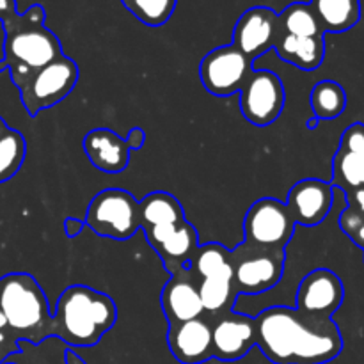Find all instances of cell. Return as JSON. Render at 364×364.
Here are the masks:
<instances>
[{
  "label": "cell",
  "instance_id": "cell-1",
  "mask_svg": "<svg viewBox=\"0 0 364 364\" xmlns=\"http://www.w3.org/2000/svg\"><path fill=\"white\" fill-rule=\"evenodd\" d=\"M255 322L256 345L274 364H326L343 350V338L333 318H308L295 308L274 306Z\"/></svg>",
  "mask_w": 364,
  "mask_h": 364
},
{
  "label": "cell",
  "instance_id": "cell-2",
  "mask_svg": "<svg viewBox=\"0 0 364 364\" xmlns=\"http://www.w3.org/2000/svg\"><path fill=\"white\" fill-rule=\"evenodd\" d=\"M43 6L34 4L25 13H14L2 21L4 57L0 71L9 70L13 84L64 55L59 38L45 25Z\"/></svg>",
  "mask_w": 364,
  "mask_h": 364
},
{
  "label": "cell",
  "instance_id": "cell-3",
  "mask_svg": "<svg viewBox=\"0 0 364 364\" xmlns=\"http://www.w3.org/2000/svg\"><path fill=\"white\" fill-rule=\"evenodd\" d=\"M116 302L109 295L84 284H73L57 299L52 334L71 347H92L116 326Z\"/></svg>",
  "mask_w": 364,
  "mask_h": 364
},
{
  "label": "cell",
  "instance_id": "cell-4",
  "mask_svg": "<svg viewBox=\"0 0 364 364\" xmlns=\"http://www.w3.org/2000/svg\"><path fill=\"white\" fill-rule=\"evenodd\" d=\"M0 313L11 329L32 343L52 336L48 299L31 274H9L0 279Z\"/></svg>",
  "mask_w": 364,
  "mask_h": 364
},
{
  "label": "cell",
  "instance_id": "cell-5",
  "mask_svg": "<svg viewBox=\"0 0 364 364\" xmlns=\"http://www.w3.org/2000/svg\"><path fill=\"white\" fill-rule=\"evenodd\" d=\"M84 223L98 237L130 240L139 231V201L123 188H105L91 199Z\"/></svg>",
  "mask_w": 364,
  "mask_h": 364
},
{
  "label": "cell",
  "instance_id": "cell-6",
  "mask_svg": "<svg viewBox=\"0 0 364 364\" xmlns=\"http://www.w3.org/2000/svg\"><path fill=\"white\" fill-rule=\"evenodd\" d=\"M78 82V66L71 57L63 55L53 63L32 71L18 82L20 98L28 116H38L41 110L63 102Z\"/></svg>",
  "mask_w": 364,
  "mask_h": 364
},
{
  "label": "cell",
  "instance_id": "cell-7",
  "mask_svg": "<svg viewBox=\"0 0 364 364\" xmlns=\"http://www.w3.org/2000/svg\"><path fill=\"white\" fill-rule=\"evenodd\" d=\"M284 251L251 247L242 242L231 251L237 295H258L276 287L284 274Z\"/></svg>",
  "mask_w": 364,
  "mask_h": 364
},
{
  "label": "cell",
  "instance_id": "cell-8",
  "mask_svg": "<svg viewBox=\"0 0 364 364\" xmlns=\"http://www.w3.org/2000/svg\"><path fill=\"white\" fill-rule=\"evenodd\" d=\"M295 233V220L287 203L258 199L244 219V244L269 251H284Z\"/></svg>",
  "mask_w": 364,
  "mask_h": 364
},
{
  "label": "cell",
  "instance_id": "cell-9",
  "mask_svg": "<svg viewBox=\"0 0 364 364\" xmlns=\"http://www.w3.org/2000/svg\"><path fill=\"white\" fill-rule=\"evenodd\" d=\"M287 102L283 80L274 71L252 70L240 89V110L245 119L258 128L272 124Z\"/></svg>",
  "mask_w": 364,
  "mask_h": 364
},
{
  "label": "cell",
  "instance_id": "cell-10",
  "mask_svg": "<svg viewBox=\"0 0 364 364\" xmlns=\"http://www.w3.org/2000/svg\"><path fill=\"white\" fill-rule=\"evenodd\" d=\"M252 63L237 46L226 45L213 48L203 57L199 64V77L208 92L215 96H230L240 92L249 75Z\"/></svg>",
  "mask_w": 364,
  "mask_h": 364
},
{
  "label": "cell",
  "instance_id": "cell-11",
  "mask_svg": "<svg viewBox=\"0 0 364 364\" xmlns=\"http://www.w3.org/2000/svg\"><path fill=\"white\" fill-rule=\"evenodd\" d=\"M146 142L142 128H132L127 139L110 128H95L84 137V151L89 162L107 174H119L130 164L132 149H141Z\"/></svg>",
  "mask_w": 364,
  "mask_h": 364
},
{
  "label": "cell",
  "instance_id": "cell-12",
  "mask_svg": "<svg viewBox=\"0 0 364 364\" xmlns=\"http://www.w3.org/2000/svg\"><path fill=\"white\" fill-rule=\"evenodd\" d=\"M343 299L345 288L338 274L329 269H315L299 284L295 309L308 318L329 320L341 308Z\"/></svg>",
  "mask_w": 364,
  "mask_h": 364
},
{
  "label": "cell",
  "instance_id": "cell-13",
  "mask_svg": "<svg viewBox=\"0 0 364 364\" xmlns=\"http://www.w3.org/2000/svg\"><path fill=\"white\" fill-rule=\"evenodd\" d=\"M146 240L156 251L164 269L171 276L188 269L199 247V235L187 219L171 226H156L144 230Z\"/></svg>",
  "mask_w": 364,
  "mask_h": 364
},
{
  "label": "cell",
  "instance_id": "cell-14",
  "mask_svg": "<svg viewBox=\"0 0 364 364\" xmlns=\"http://www.w3.org/2000/svg\"><path fill=\"white\" fill-rule=\"evenodd\" d=\"M279 36V14L270 7L256 6L242 13L233 28V43L244 55L256 60L274 48Z\"/></svg>",
  "mask_w": 364,
  "mask_h": 364
},
{
  "label": "cell",
  "instance_id": "cell-15",
  "mask_svg": "<svg viewBox=\"0 0 364 364\" xmlns=\"http://www.w3.org/2000/svg\"><path fill=\"white\" fill-rule=\"evenodd\" d=\"M256 345L255 318L238 313H224L212 322V352L219 361H238Z\"/></svg>",
  "mask_w": 364,
  "mask_h": 364
},
{
  "label": "cell",
  "instance_id": "cell-16",
  "mask_svg": "<svg viewBox=\"0 0 364 364\" xmlns=\"http://www.w3.org/2000/svg\"><path fill=\"white\" fill-rule=\"evenodd\" d=\"M334 203V187L318 178L297 181L288 192L287 206L295 224L315 228L327 219Z\"/></svg>",
  "mask_w": 364,
  "mask_h": 364
},
{
  "label": "cell",
  "instance_id": "cell-17",
  "mask_svg": "<svg viewBox=\"0 0 364 364\" xmlns=\"http://www.w3.org/2000/svg\"><path fill=\"white\" fill-rule=\"evenodd\" d=\"M199 281H196L194 272L188 269L173 274L171 279L164 284L160 294L164 316L169 323L187 322L205 315L201 297H199Z\"/></svg>",
  "mask_w": 364,
  "mask_h": 364
},
{
  "label": "cell",
  "instance_id": "cell-18",
  "mask_svg": "<svg viewBox=\"0 0 364 364\" xmlns=\"http://www.w3.org/2000/svg\"><path fill=\"white\" fill-rule=\"evenodd\" d=\"M167 345L181 364H201L213 358L212 322L203 316L180 323H169Z\"/></svg>",
  "mask_w": 364,
  "mask_h": 364
},
{
  "label": "cell",
  "instance_id": "cell-19",
  "mask_svg": "<svg viewBox=\"0 0 364 364\" xmlns=\"http://www.w3.org/2000/svg\"><path fill=\"white\" fill-rule=\"evenodd\" d=\"M274 50L284 63L302 71H315L326 57V38H299L279 32Z\"/></svg>",
  "mask_w": 364,
  "mask_h": 364
},
{
  "label": "cell",
  "instance_id": "cell-20",
  "mask_svg": "<svg viewBox=\"0 0 364 364\" xmlns=\"http://www.w3.org/2000/svg\"><path fill=\"white\" fill-rule=\"evenodd\" d=\"M185 220V210L173 194L156 191L139 201V230L171 226Z\"/></svg>",
  "mask_w": 364,
  "mask_h": 364
},
{
  "label": "cell",
  "instance_id": "cell-21",
  "mask_svg": "<svg viewBox=\"0 0 364 364\" xmlns=\"http://www.w3.org/2000/svg\"><path fill=\"white\" fill-rule=\"evenodd\" d=\"M323 32H345L361 20V0H311Z\"/></svg>",
  "mask_w": 364,
  "mask_h": 364
},
{
  "label": "cell",
  "instance_id": "cell-22",
  "mask_svg": "<svg viewBox=\"0 0 364 364\" xmlns=\"http://www.w3.org/2000/svg\"><path fill=\"white\" fill-rule=\"evenodd\" d=\"M198 284L203 309L208 313L210 318L233 311V304L238 297L235 290L233 272L205 277V279H199Z\"/></svg>",
  "mask_w": 364,
  "mask_h": 364
},
{
  "label": "cell",
  "instance_id": "cell-23",
  "mask_svg": "<svg viewBox=\"0 0 364 364\" xmlns=\"http://www.w3.org/2000/svg\"><path fill=\"white\" fill-rule=\"evenodd\" d=\"M279 32L299 38H326L315 11L308 2H294L279 14Z\"/></svg>",
  "mask_w": 364,
  "mask_h": 364
},
{
  "label": "cell",
  "instance_id": "cell-24",
  "mask_svg": "<svg viewBox=\"0 0 364 364\" xmlns=\"http://www.w3.org/2000/svg\"><path fill=\"white\" fill-rule=\"evenodd\" d=\"M345 107H347V92L338 82H316L311 91V109L316 119H336L343 114Z\"/></svg>",
  "mask_w": 364,
  "mask_h": 364
},
{
  "label": "cell",
  "instance_id": "cell-25",
  "mask_svg": "<svg viewBox=\"0 0 364 364\" xmlns=\"http://www.w3.org/2000/svg\"><path fill=\"white\" fill-rule=\"evenodd\" d=\"M188 267H191L194 276L199 277V279L219 276V274L233 272V265H231V251L224 247V245L215 244V242L199 245Z\"/></svg>",
  "mask_w": 364,
  "mask_h": 364
},
{
  "label": "cell",
  "instance_id": "cell-26",
  "mask_svg": "<svg viewBox=\"0 0 364 364\" xmlns=\"http://www.w3.org/2000/svg\"><path fill=\"white\" fill-rule=\"evenodd\" d=\"M333 187L345 194L364 187V160L347 149L338 148L333 159Z\"/></svg>",
  "mask_w": 364,
  "mask_h": 364
},
{
  "label": "cell",
  "instance_id": "cell-27",
  "mask_svg": "<svg viewBox=\"0 0 364 364\" xmlns=\"http://www.w3.org/2000/svg\"><path fill=\"white\" fill-rule=\"evenodd\" d=\"M27 155V142L18 130H9L0 137V183L11 180L21 169Z\"/></svg>",
  "mask_w": 364,
  "mask_h": 364
},
{
  "label": "cell",
  "instance_id": "cell-28",
  "mask_svg": "<svg viewBox=\"0 0 364 364\" xmlns=\"http://www.w3.org/2000/svg\"><path fill=\"white\" fill-rule=\"evenodd\" d=\"M121 4L144 25L160 27L171 20L178 0H121Z\"/></svg>",
  "mask_w": 364,
  "mask_h": 364
},
{
  "label": "cell",
  "instance_id": "cell-29",
  "mask_svg": "<svg viewBox=\"0 0 364 364\" xmlns=\"http://www.w3.org/2000/svg\"><path fill=\"white\" fill-rule=\"evenodd\" d=\"M341 149H347V151L354 153L359 159L364 160V124L363 123H354L343 132L340 142Z\"/></svg>",
  "mask_w": 364,
  "mask_h": 364
},
{
  "label": "cell",
  "instance_id": "cell-30",
  "mask_svg": "<svg viewBox=\"0 0 364 364\" xmlns=\"http://www.w3.org/2000/svg\"><path fill=\"white\" fill-rule=\"evenodd\" d=\"M84 228H85L84 220L75 219V217H68V219H64V223H63L64 235H66L68 238L78 237V235L82 233V230H84Z\"/></svg>",
  "mask_w": 364,
  "mask_h": 364
},
{
  "label": "cell",
  "instance_id": "cell-31",
  "mask_svg": "<svg viewBox=\"0 0 364 364\" xmlns=\"http://www.w3.org/2000/svg\"><path fill=\"white\" fill-rule=\"evenodd\" d=\"M345 196H347L348 206H350V208H354L355 212L363 213L364 215V187L358 188V191L347 192Z\"/></svg>",
  "mask_w": 364,
  "mask_h": 364
},
{
  "label": "cell",
  "instance_id": "cell-32",
  "mask_svg": "<svg viewBox=\"0 0 364 364\" xmlns=\"http://www.w3.org/2000/svg\"><path fill=\"white\" fill-rule=\"evenodd\" d=\"M14 13H18L16 0H0V23Z\"/></svg>",
  "mask_w": 364,
  "mask_h": 364
},
{
  "label": "cell",
  "instance_id": "cell-33",
  "mask_svg": "<svg viewBox=\"0 0 364 364\" xmlns=\"http://www.w3.org/2000/svg\"><path fill=\"white\" fill-rule=\"evenodd\" d=\"M348 238H350V240L354 242L355 245H359V247L364 249V220L361 224H359L358 228H355L354 233H352Z\"/></svg>",
  "mask_w": 364,
  "mask_h": 364
},
{
  "label": "cell",
  "instance_id": "cell-34",
  "mask_svg": "<svg viewBox=\"0 0 364 364\" xmlns=\"http://www.w3.org/2000/svg\"><path fill=\"white\" fill-rule=\"evenodd\" d=\"M64 359H66V364H85L84 359H80L77 354H75V352H71V350H66Z\"/></svg>",
  "mask_w": 364,
  "mask_h": 364
},
{
  "label": "cell",
  "instance_id": "cell-35",
  "mask_svg": "<svg viewBox=\"0 0 364 364\" xmlns=\"http://www.w3.org/2000/svg\"><path fill=\"white\" fill-rule=\"evenodd\" d=\"M318 123H320V121H318V119H316V117H315V116H313V117H311V119H309V121H308V123H306V127H308V128H309V130H315V128H316V127H318Z\"/></svg>",
  "mask_w": 364,
  "mask_h": 364
},
{
  "label": "cell",
  "instance_id": "cell-36",
  "mask_svg": "<svg viewBox=\"0 0 364 364\" xmlns=\"http://www.w3.org/2000/svg\"><path fill=\"white\" fill-rule=\"evenodd\" d=\"M7 130H9V127H7V123H6V121H4L2 117H0V137H2V135L6 134Z\"/></svg>",
  "mask_w": 364,
  "mask_h": 364
},
{
  "label": "cell",
  "instance_id": "cell-37",
  "mask_svg": "<svg viewBox=\"0 0 364 364\" xmlns=\"http://www.w3.org/2000/svg\"><path fill=\"white\" fill-rule=\"evenodd\" d=\"M6 326H7L6 318H4V315H2V313H0V331H2Z\"/></svg>",
  "mask_w": 364,
  "mask_h": 364
},
{
  "label": "cell",
  "instance_id": "cell-38",
  "mask_svg": "<svg viewBox=\"0 0 364 364\" xmlns=\"http://www.w3.org/2000/svg\"><path fill=\"white\" fill-rule=\"evenodd\" d=\"M2 364H14V363H2Z\"/></svg>",
  "mask_w": 364,
  "mask_h": 364
}]
</instances>
